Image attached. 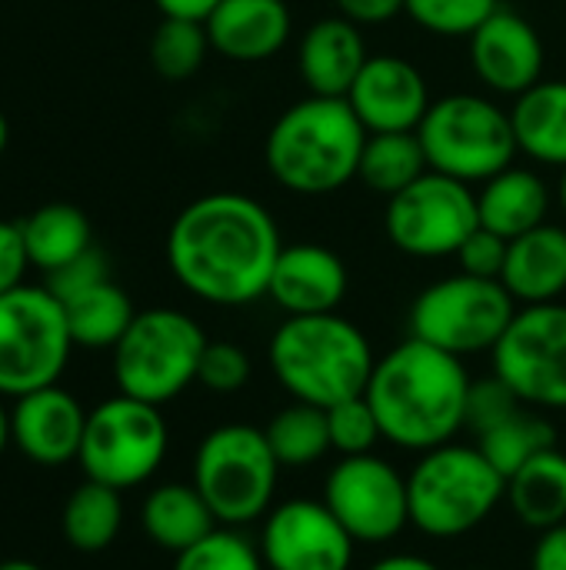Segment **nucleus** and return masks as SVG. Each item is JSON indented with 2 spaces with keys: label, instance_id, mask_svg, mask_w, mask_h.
<instances>
[{
  "label": "nucleus",
  "instance_id": "obj_17",
  "mask_svg": "<svg viewBox=\"0 0 566 570\" xmlns=\"http://www.w3.org/2000/svg\"><path fill=\"white\" fill-rule=\"evenodd\" d=\"M347 104L367 134H407L420 127L434 97L427 77L410 60L397 53H374L350 87Z\"/></svg>",
  "mask_w": 566,
  "mask_h": 570
},
{
  "label": "nucleus",
  "instance_id": "obj_46",
  "mask_svg": "<svg viewBox=\"0 0 566 570\" xmlns=\"http://www.w3.org/2000/svg\"><path fill=\"white\" fill-rule=\"evenodd\" d=\"M10 444V411L3 407V397H0V454L7 451Z\"/></svg>",
  "mask_w": 566,
  "mask_h": 570
},
{
  "label": "nucleus",
  "instance_id": "obj_36",
  "mask_svg": "<svg viewBox=\"0 0 566 570\" xmlns=\"http://www.w3.org/2000/svg\"><path fill=\"white\" fill-rule=\"evenodd\" d=\"M327 431H330V451H337L340 458L374 454V448L384 441L377 414L364 394L327 407Z\"/></svg>",
  "mask_w": 566,
  "mask_h": 570
},
{
  "label": "nucleus",
  "instance_id": "obj_26",
  "mask_svg": "<svg viewBox=\"0 0 566 570\" xmlns=\"http://www.w3.org/2000/svg\"><path fill=\"white\" fill-rule=\"evenodd\" d=\"M20 234L30 267L43 271V277L93 247L90 220L73 204H43L30 210L20 220Z\"/></svg>",
  "mask_w": 566,
  "mask_h": 570
},
{
  "label": "nucleus",
  "instance_id": "obj_25",
  "mask_svg": "<svg viewBox=\"0 0 566 570\" xmlns=\"http://www.w3.org/2000/svg\"><path fill=\"white\" fill-rule=\"evenodd\" d=\"M140 524H143V534L157 548L170 551L173 558L193 548L197 541H203L214 528H220L203 494L193 488V481L153 488L140 508Z\"/></svg>",
  "mask_w": 566,
  "mask_h": 570
},
{
  "label": "nucleus",
  "instance_id": "obj_48",
  "mask_svg": "<svg viewBox=\"0 0 566 570\" xmlns=\"http://www.w3.org/2000/svg\"><path fill=\"white\" fill-rule=\"evenodd\" d=\"M7 137H10V127H7V117L0 114V154L7 150Z\"/></svg>",
  "mask_w": 566,
  "mask_h": 570
},
{
  "label": "nucleus",
  "instance_id": "obj_39",
  "mask_svg": "<svg viewBox=\"0 0 566 570\" xmlns=\"http://www.w3.org/2000/svg\"><path fill=\"white\" fill-rule=\"evenodd\" d=\"M103 281H110L107 257H103V250L90 247V250H87V254H80L77 261H70V264L57 267L53 274H47L43 287H47L60 304H67L70 297H77V294H83V291L97 287V284H103Z\"/></svg>",
  "mask_w": 566,
  "mask_h": 570
},
{
  "label": "nucleus",
  "instance_id": "obj_24",
  "mask_svg": "<svg viewBox=\"0 0 566 570\" xmlns=\"http://www.w3.org/2000/svg\"><path fill=\"white\" fill-rule=\"evenodd\" d=\"M510 124L517 150L544 167H566V80H537L514 97Z\"/></svg>",
  "mask_w": 566,
  "mask_h": 570
},
{
  "label": "nucleus",
  "instance_id": "obj_45",
  "mask_svg": "<svg viewBox=\"0 0 566 570\" xmlns=\"http://www.w3.org/2000/svg\"><path fill=\"white\" fill-rule=\"evenodd\" d=\"M367 570H440V564H434L430 558H420V554H387V558L374 561Z\"/></svg>",
  "mask_w": 566,
  "mask_h": 570
},
{
  "label": "nucleus",
  "instance_id": "obj_2",
  "mask_svg": "<svg viewBox=\"0 0 566 570\" xmlns=\"http://www.w3.org/2000/svg\"><path fill=\"white\" fill-rule=\"evenodd\" d=\"M467 394L470 374L464 357L420 337H407L377 357L364 391L384 441L414 454L450 444L464 431Z\"/></svg>",
  "mask_w": 566,
  "mask_h": 570
},
{
  "label": "nucleus",
  "instance_id": "obj_29",
  "mask_svg": "<svg viewBox=\"0 0 566 570\" xmlns=\"http://www.w3.org/2000/svg\"><path fill=\"white\" fill-rule=\"evenodd\" d=\"M63 311H67V327H70L73 347H87V351H113L137 317L133 301L113 281H103V284L70 297L63 304Z\"/></svg>",
  "mask_w": 566,
  "mask_h": 570
},
{
  "label": "nucleus",
  "instance_id": "obj_1",
  "mask_svg": "<svg viewBox=\"0 0 566 570\" xmlns=\"http://www.w3.org/2000/svg\"><path fill=\"white\" fill-rule=\"evenodd\" d=\"M163 250L187 294L214 307H247L267 297L284 237L257 197L214 190L173 217Z\"/></svg>",
  "mask_w": 566,
  "mask_h": 570
},
{
  "label": "nucleus",
  "instance_id": "obj_14",
  "mask_svg": "<svg viewBox=\"0 0 566 570\" xmlns=\"http://www.w3.org/2000/svg\"><path fill=\"white\" fill-rule=\"evenodd\" d=\"M357 544H387L410 528L407 478L377 454L340 458L320 498Z\"/></svg>",
  "mask_w": 566,
  "mask_h": 570
},
{
  "label": "nucleus",
  "instance_id": "obj_34",
  "mask_svg": "<svg viewBox=\"0 0 566 570\" xmlns=\"http://www.w3.org/2000/svg\"><path fill=\"white\" fill-rule=\"evenodd\" d=\"M173 570H267V564L260 548L237 528H214L203 541L173 558Z\"/></svg>",
  "mask_w": 566,
  "mask_h": 570
},
{
  "label": "nucleus",
  "instance_id": "obj_18",
  "mask_svg": "<svg viewBox=\"0 0 566 570\" xmlns=\"http://www.w3.org/2000/svg\"><path fill=\"white\" fill-rule=\"evenodd\" d=\"M83 428H87V411L60 384L17 397L10 411V441L20 448L23 458L43 468H60L67 461H77L83 444Z\"/></svg>",
  "mask_w": 566,
  "mask_h": 570
},
{
  "label": "nucleus",
  "instance_id": "obj_3",
  "mask_svg": "<svg viewBox=\"0 0 566 570\" xmlns=\"http://www.w3.org/2000/svg\"><path fill=\"white\" fill-rule=\"evenodd\" d=\"M367 127L347 97H317L290 104L264 140L270 177L297 197H327L357 180Z\"/></svg>",
  "mask_w": 566,
  "mask_h": 570
},
{
  "label": "nucleus",
  "instance_id": "obj_28",
  "mask_svg": "<svg viewBox=\"0 0 566 570\" xmlns=\"http://www.w3.org/2000/svg\"><path fill=\"white\" fill-rule=\"evenodd\" d=\"M120 494L123 491L87 478L63 504V514H60L63 541L80 554L107 551L117 541L120 528H123V501H120Z\"/></svg>",
  "mask_w": 566,
  "mask_h": 570
},
{
  "label": "nucleus",
  "instance_id": "obj_23",
  "mask_svg": "<svg viewBox=\"0 0 566 570\" xmlns=\"http://www.w3.org/2000/svg\"><path fill=\"white\" fill-rule=\"evenodd\" d=\"M550 214V187L534 167H504L477 187V217L480 227L514 240L540 224Z\"/></svg>",
  "mask_w": 566,
  "mask_h": 570
},
{
  "label": "nucleus",
  "instance_id": "obj_11",
  "mask_svg": "<svg viewBox=\"0 0 566 570\" xmlns=\"http://www.w3.org/2000/svg\"><path fill=\"white\" fill-rule=\"evenodd\" d=\"M170 448V431L157 404L117 394L87 411L80 468L90 481L117 491L140 488L150 481Z\"/></svg>",
  "mask_w": 566,
  "mask_h": 570
},
{
  "label": "nucleus",
  "instance_id": "obj_8",
  "mask_svg": "<svg viewBox=\"0 0 566 570\" xmlns=\"http://www.w3.org/2000/svg\"><path fill=\"white\" fill-rule=\"evenodd\" d=\"M280 471L260 428L224 424L197 448L193 488L203 494L220 528H244L270 514Z\"/></svg>",
  "mask_w": 566,
  "mask_h": 570
},
{
  "label": "nucleus",
  "instance_id": "obj_42",
  "mask_svg": "<svg viewBox=\"0 0 566 570\" xmlns=\"http://www.w3.org/2000/svg\"><path fill=\"white\" fill-rule=\"evenodd\" d=\"M337 13L354 20L357 27H377L390 23L394 17L404 13V0H334Z\"/></svg>",
  "mask_w": 566,
  "mask_h": 570
},
{
  "label": "nucleus",
  "instance_id": "obj_49",
  "mask_svg": "<svg viewBox=\"0 0 566 570\" xmlns=\"http://www.w3.org/2000/svg\"><path fill=\"white\" fill-rule=\"evenodd\" d=\"M560 207H564V214H566V167H564V174H560Z\"/></svg>",
  "mask_w": 566,
  "mask_h": 570
},
{
  "label": "nucleus",
  "instance_id": "obj_9",
  "mask_svg": "<svg viewBox=\"0 0 566 570\" xmlns=\"http://www.w3.org/2000/svg\"><path fill=\"white\" fill-rule=\"evenodd\" d=\"M73 337L63 304L40 284L0 294V397L50 387L67 371Z\"/></svg>",
  "mask_w": 566,
  "mask_h": 570
},
{
  "label": "nucleus",
  "instance_id": "obj_15",
  "mask_svg": "<svg viewBox=\"0 0 566 570\" xmlns=\"http://www.w3.org/2000/svg\"><path fill=\"white\" fill-rule=\"evenodd\" d=\"M357 541L324 501H284L270 508L260 531L267 570H350Z\"/></svg>",
  "mask_w": 566,
  "mask_h": 570
},
{
  "label": "nucleus",
  "instance_id": "obj_12",
  "mask_svg": "<svg viewBox=\"0 0 566 570\" xmlns=\"http://www.w3.org/2000/svg\"><path fill=\"white\" fill-rule=\"evenodd\" d=\"M477 227V187L437 170H427L420 180L394 194L384 210L387 240L417 261L457 257Z\"/></svg>",
  "mask_w": 566,
  "mask_h": 570
},
{
  "label": "nucleus",
  "instance_id": "obj_27",
  "mask_svg": "<svg viewBox=\"0 0 566 570\" xmlns=\"http://www.w3.org/2000/svg\"><path fill=\"white\" fill-rule=\"evenodd\" d=\"M507 501L520 524L547 531L566 521V454L557 448L527 461L507 478Z\"/></svg>",
  "mask_w": 566,
  "mask_h": 570
},
{
  "label": "nucleus",
  "instance_id": "obj_10",
  "mask_svg": "<svg viewBox=\"0 0 566 570\" xmlns=\"http://www.w3.org/2000/svg\"><path fill=\"white\" fill-rule=\"evenodd\" d=\"M517 301L500 281L450 274L424 287L410 307V337H420L454 357L494 351L517 314Z\"/></svg>",
  "mask_w": 566,
  "mask_h": 570
},
{
  "label": "nucleus",
  "instance_id": "obj_35",
  "mask_svg": "<svg viewBox=\"0 0 566 570\" xmlns=\"http://www.w3.org/2000/svg\"><path fill=\"white\" fill-rule=\"evenodd\" d=\"M500 0H404V13L434 37H470Z\"/></svg>",
  "mask_w": 566,
  "mask_h": 570
},
{
  "label": "nucleus",
  "instance_id": "obj_21",
  "mask_svg": "<svg viewBox=\"0 0 566 570\" xmlns=\"http://www.w3.org/2000/svg\"><path fill=\"white\" fill-rule=\"evenodd\" d=\"M367 60L364 30L340 13L314 20L297 47V70L317 97H347Z\"/></svg>",
  "mask_w": 566,
  "mask_h": 570
},
{
  "label": "nucleus",
  "instance_id": "obj_32",
  "mask_svg": "<svg viewBox=\"0 0 566 570\" xmlns=\"http://www.w3.org/2000/svg\"><path fill=\"white\" fill-rule=\"evenodd\" d=\"M477 448L484 451V458L504 474H517L527 461H534L537 454L557 448V434L550 428L547 417L540 414H527L517 411L514 417H507L504 424H497L494 431L477 438Z\"/></svg>",
  "mask_w": 566,
  "mask_h": 570
},
{
  "label": "nucleus",
  "instance_id": "obj_37",
  "mask_svg": "<svg viewBox=\"0 0 566 570\" xmlns=\"http://www.w3.org/2000/svg\"><path fill=\"white\" fill-rule=\"evenodd\" d=\"M250 381V357L244 347L230 341H207L197 384H203L210 394H237Z\"/></svg>",
  "mask_w": 566,
  "mask_h": 570
},
{
  "label": "nucleus",
  "instance_id": "obj_47",
  "mask_svg": "<svg viewBox=\"0 0 566 570\" xmlns=\"http://www.w3.org/2000/svg\"><path fill=\"white\" fill-rule=\"evenodd\" d=\"M0 570H43L33 561H23V558H10V561H0Z\"/></svg>",
  "mask_w": 566,
  "mask_h": 570
},
{
  "label": "nucleus",
  "instance_id": "obj_5",
  "mask_svg": "<svg viewBox=\"0 0 566 570\" xmlns=\"http://www.w3.org/2000/svg\"><path fill=\"white\" fill-rule=\"evenodd\" d=\"M410 528L434 541H454L480 524L507 501V478L474 444H440L424 451L407 474Z\"/></svg>",
  "mask_w": 566,
  "mask_h": 570
},
{
  "label": "nucleus",
  "instance_id": "obj_43",
  "mask_svg": "<svg viewBox=\"0 0 566 570\" xmlns=\"http://www.w3.org/2000/svg\"><path fill=\"white\" fill-rule=\"evenodd\" d=\"M530 570H566V521L557 528L540 531L534 544Z\"/></svg>",
  "mask_w": 566,
  "mask_h": 570
},
{
  "label": "nucleus",
  "instance_id": "obj_44",
  "mask_svg": "<svg viewBox=\"0 0 566 570\" xmlns=\"http://www.w3.org/2000/svg\"><path fill=\"white\" fill-rule=\"evenodd\" d=\"M220 0H153V7L163 17H180V20H207Z\"/></svg>",
  "mask_w": 566,
  "mask_h": 570
},
{
  "label": "nucleus",
  "instance_id": "obj_13",
  "mask_svg": "<svg viewBox=\"0 0 566 570\" xmlns=\"http://www.w3.org/2000/svg\"><path fill=\"white\" fill-rule=\"evenodd\" d=\"M490 357L524 407L566 411V304L517 307Z\"/></svg>",
  "mask_w": 566,
  "mask_h": 570
},
{
  "label": "nucleus",
  "instance_id": "obj_16",
  "mask_svg": "<svg viewBox=\"0 0 566 570\" xmlns=\"http://www.w3.org/2000/svg\"><path fill=\"white\" fill-rule=\"evenodd\" d=\"M470 67L474 77L504 97H520L537 80H544V40L537 27L517 10L490 13L470 37Z\"/></svg>",
  "mask_w": 566,
  "mask_h": 570
},
{
  "label": "nucleus",
  "instance_id": "obj_19",
  "mask_svg": "<svg viewBox=\"0 0 566 570\" xmlns=\"http://www.w3.org/2000/svg\"><path fill=\"white\" fill-rule=\"evenodd\" d=\"M350 287L347 264L337 250L324 244H284L270 291L267 297L287 314V317H307V314H334Z\"/></svg>",
  "mask_w": 566,
  "mask_h": 570
},
{
  "label": "nucleus",
  "instance_id": "obj_38",
  "mask_svg": "<svg viewBox=\"0 0 566 570\" xmlns=\"http://www.w3.org/2000/svg\"><path fill=\"white\" fill-rule=\"evenodd\" d=\"M517 411H524L520 397L497 377H484V381H470V394H467V431H474L477 438L494 431L497 424H504L507 417H514Z\"/></svg>",
  "mask_w": 566,
  "mask_h": 570
},
{
  "label": "nucleus",
  "instance_id": "obj_20",
  "mask_svg": "<svg viewBox=\"0 0 566 570\" xmlns=\"http://www.w3.org/2000/svg\"><path fill=\"white\" fill-rule=\"evenodd\" d=\"M203 27L224 60L264 63L290 43L294 13L287 0H220Z\"/></svg>",
  "mask_w": 566,
  "mask_h": 570
},
{
  "label": "nucleus",
  "instance_id": "obj_7",
  "mask_svg": "<svg viewBox=\"0 0 566 570\" xmlns=\"http://www.w3.org/2000/svg\"><path fill=\"white\" fill-rule=\"evenodd\" d=\"M203 347L207 334L190 314L177 307L137 311L113 347V381L120 394L163 407L197 384Z\"/></svg>",
  "mask_w": 566,
  "mask_h": 570
},
{
  "label": "nucleus",
  "instance_id": "obj_40",
  "mask_svg": "<svg viewBox=\"0 0 566 570\" xmlns=\"http://www.w3.org/2000/svg\"><path fill=\"white\" fill-rule=\"evenodd\" d=\"M507 250H510V240H504L500 234H494L487 227H477L464 240V247L457 250V261H460V271L464 274L487 277V281H500L504 264H507Z\"/></svg>",
  "mask_w": 566,
  "mask_h": 570
},
{
  "label": "nucleus",
  "instance_id": "obj_31",
  "mask_svg": "<svg viewBox=\"0 0 566 570\" xmlns=\"http://www.w3.org/2000/svg\"><path fill=\"white\" fill-rule=\"evenodd\" d=\"M274 458L280 468H310L324 461L330 451V431H327V411L314 404H287L280 407L270 424L264 428Z\"/></svg>",
  "mask_w": 566,
  "mask_h": 570
},
{
  "label": "nucleus",
  "instance_id": "obj_6",
  "mask_svg": "<svg viewBox=\"0 0 566 570\" xmlns=\"http://www.w3.org/2000/svg\"><path fill=\"white\" fill-rule=\"evenodd\" d=\"M427 164L437 174L480 187L514 164L517 137L510 110L484 94H447L430 104L417 127Z\"/></svg>",
  "mask_w": 566,
  "mask_h": 570
},
{
  "label": "nucleus",
  "instance_id": "obj_22",
  "mask_svg": "<svg viewBox=\"0 0 566 570\" xmlns=\"http://www.w3.org/2000/svg\"><path fill=\"white\" fill-rule=\"evenodd\" d=\"M500 284L520 307L560 301L566 294V227L547 220L514 237Z\"/></svg>",
  "mask_w": 566,
  "mask_h": 570
},
{
  "label": "nucleus",
  "instance_id": "obj_4",
  "mask_svg": "<svg viewBox=\"0 0 566 570\" xmlns=\"http://www.w3.org/2000/svg\"><path fill=\"white\" fill-rule=\"evenodd\" d=\"M267 354L277 384L294 401L324 411L360 397L377 364L367 334L337 311L287 317L274 331Z\"/></svg>",
  "mask_w": 566,
  "mask_h": 570
},
{
  "label": "nucleus",
  "instance_id": "obj_33",
  "mask_svg": "<svg viewBox=\"0 0 566 570\" xmlns=\"http://www.w3.org/2000/svg\"><path fill=\"white\" fill-rule=\"evenodd\" d=\"M210 50L214 47L200 20L163 17L150 37V63L163 80H190L203 67Z\"/></svg>",
  "mask_w": 566,
  "mask_h": 570
},
{
  "label": "nucleus",
  "instance_id": "obj_30",
  "mask_svg": "<svg viewBox=\"0 0 566 570\" xmlns=\"http://www.w3.org/2000/svg\"><path fill=\"white\" fill-rule=\"evenodd\" d=\"M430 170L417 130L407 134H367L357 180L380 197H394Z\"/></svg>",
  "mask_w": 566,
  "mask_h": 570
},
{
  "label": "nucleus",
  "instance_id": "obj_41",
  "mask_svg": "<svg viewBox=\"0 0 566 570\" xmlns=\"http://www.w3.org/2000/svg\"><path fill=\"white\" fill-rule=\"evenodd\" d=\"M27 271H30V261H27L20 224L0 217V294L20 287Z\"/></svg>",
  "mask_w": 566,
  "mask_h": 570
}]
</instances>
